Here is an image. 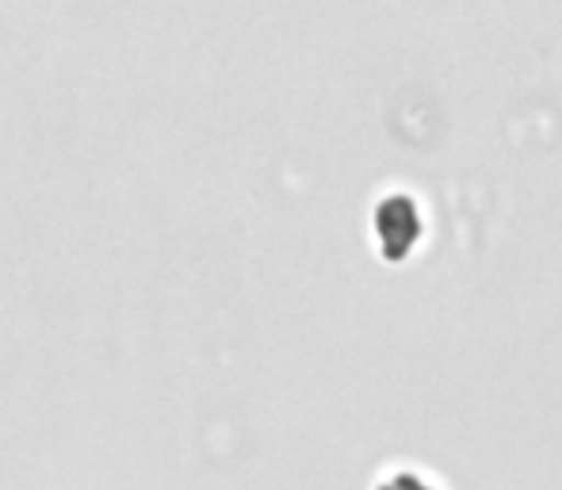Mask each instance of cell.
Wrapping results in <instances>:
<instances>
[{
  "instance_id": "2",
  "label": "cell",
  "mask_w": 562,
  "mask_h": 490,
  "mask_svg": "<svg viewBox=\"0 0 562 490\" xmlns=\"http://www.w3.org/2000/svg\"><path fill=\"white\" fill-rule=\"evenodd\" d=\"M379 490H437V487L425 483L422 476H409V471H398V476H391Z\"/></svg>"
},
{
  "instance_id": "1",
  "label": "cell",
  "mask_w": 562,
  "mask_h": 490,
  "mask_svg": "<svg viewBox=\"0 0 562 490\" xmlns=\"http://www.w3.org/2000/svg\"><path fill=\"white\" fill-rule=\"evenodd\" d=\"M375 231H379V245H383L386 257L398 260L414 249L417 234H422V219H417L414 203L394 196V200H386L383 208H379Z\"/></svg>"
}]
</instances>
